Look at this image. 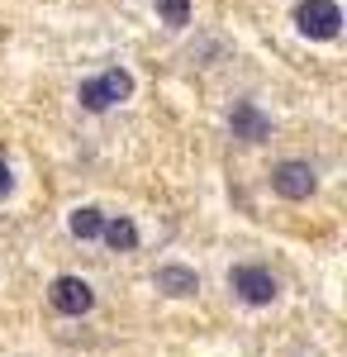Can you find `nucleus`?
Masks as SVG:
<instances>
[{"label":"nucleus","mask_w":347,"mask_h":357,"mask_svg":"<svg viewBox=\"0 0 347 357\" xmlns=\"http://www.w3.org/2000/svg\"><path fill=\"white\" fill-rule=\"evenodd\" d=\"M229 286H233L247 305H271L281 296V281H276L267 267H233V272H229Z\"/></svg>","instance_id":"nucleus-3"},{"label":"nucleus","mask_w":347,"mask_h":357,"mask_svg":"<svg viewBox=\"0 0 347 357\" xmlns=\"http://www.w3.org/2000/svg\"><path fill=\"white\" fill-rule=\"evenodd\" d=\"M48 301H53L57 314L81 319V314L95 305V291H91V281H81V276H57L53 286H48Z\"/></svg>","instance_id":"nucleus-4"},{"label":"nucleus","mask_w":347,"mask_h":357,"mask_svg":"<svg viewBox=\"0 0 347 357\" xmlns=\"http://www.w3.org/2000/svg\"><path fill=\"white\" fill-rule=\"evenodd\" d=\"M100 238H105V243L114 248V252H134V248H138V229H134V220L114 215V220L100 224Z\"/></svg>","instance_id":"nucleus-7"},{"label":"nucleus","mask_w":347,"mask_h":357,"mask_svg":"<svg viewBox=\"0 0 347 357\" xmlns=\"http://www.w3.org/2000/svg\"><path fill=\"white\" fill-rule=\"evenodd\" d=\"M229 124H233V138H242V143H262V138H271V119L252 100H238L233 105V114H229Z\"/></svg>","instance_id":"nucleus-5"},{"label":"nucleus","mask_w":347,"mask_h":357,"mask_svg":"<svg viewBox=\"0 0 347 357\" xmlns=\"http://www.w3.org/2000/svg\"><path fill=\"white\" fill-rule=\"evenodd\" d=\"M271 191L286 195V200H309L319 191V176L309 162H276L271 167Z\"/></svg>","instance_id":"nucleus-2"},{"label":"nucleus","mask_w":347,"mask_h":357,"mask_svg":"<svg viewBox=\"0 0 347 357\" xmlns=\"http://www.w3.org/2000/svg\"><path fill=\"white\" fill-rule=\"evenodd\" d=\"M153 286H157L162 296H176V301H186V296H195V291H200V276L190 272V267H181V262H167V267H157Z\"/></svg>","instance_id":"nucleus-6"},{"label":"nucleus","mask_w":347,"mask_h":357,"mask_svg":"<svg viewBox=\"0 0 347 357\" xmlns=\"http://www.w3.org/2000/svg\"><path fill=\"white\" fill-rule=\"evenodd\" d=\"M100 224H105V215H100L95 205H81V210H72V220H67V229H72V238H81V243H91V238H100Z\"/></svg>","instance_id":"nucleus-8"},{"label":"nucleus","mask_w":347,"mask_h":357,"mask_svg":"<svg viewBox=\"0 0 347 357\" xmlns=\"http://www.w3.org/2000/svg\"><path fill=\"white\" fill-rule=\"evenodd\" d=\"M295 29L304 33V38H338L343 33V10H338V0H304L300 10H295Z\"/></svg>","instance_id":"nucleus-1"},{"label":"nucleus","mask_w":347,"mask_h":357,"mask_svg":"<svg viewBox=\"0 0 347 357\" xmlns=\"http://www.w3.org/2000/svg\"><path fill=\"white\" fill-rule=\"evenodd\" d=\"M10 191H15V176H10V162L0 158V195H10Z\"/></svg>","instance_id":"nucleus-12"},{"label":"nucleus","mask_w":347,"mask_h":357,"mask_svg":"<svg viewBox=\"0 0 347 357\" xmlns=\"http://www.w3.org/2000/svg\"><path fill=\"white\" fill-rule=\"evenodd\" d=\"M157 20L167 29H186L190 24V0H157Z\"/></svg>","instance_id":"nucleus-11"},{"label":"nucleus","mask_w":347,"mask_h":357,"mask_svg":"<svg viewBox=\"0 0 347 357\" xmlns=\"http://www.w3.org/2000/svg\"><path fill=\"white\" fill-rule=\"evenodd\" d=\"M100 86H105L109 105H119V100H129V96H134V77H129L124 67H109L105 77H100Z\"/></svg>","instance_id":"nucleus-9"},{"label":"nucleus","mask_w":347,"mask_h":357,"mask_svg":"<svg viewBox=\"0 0 347 357\" xmlns=\"http://www.w3.org/2000/svg\"><path fill=\"white\" fill-rule=\"evenodd\" d=\"M77 100H81V110H91V114H105L109 110V96H105V86H100V77H95V82H81Z\"/></svg>","instance_id":"nucleus-10"}]
</instances>
